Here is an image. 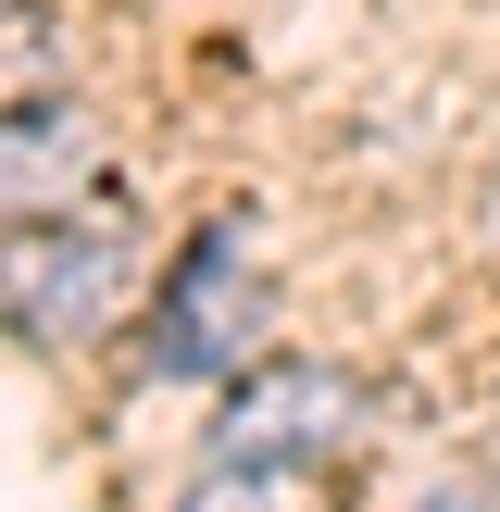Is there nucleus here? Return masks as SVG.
<instances>
[{
  "mask_svg": "<svg viewBox=\"0 0 500 512\" xmlns=\"http://www.w3.org/2000/svg\"><path fill=\"white\" fill-rule=\"evenodd\" d=\"M113 175H100V125L75 113V100H0V225H38V213H75V200H100Z\"/></svg>",
  "mask_w": 500,
  "mask_h": 512,
  "instance_id": "20e7f679",
  "label": "nucleus"
},
{
  "mask_svg": "<svg viewBox=\"0 0 500 512\" xmlns=\"http://www.w3.org/2000/svg\"><path fill=\"white\" fill-rule=\"evenodd\" d=\"M338 488H325V463H200V488L175 500V512H325Z\"/></svg>",
  "mask_w": 500,
  "mask_h": 512,
  "instance_id": "39448f33",
  "label": "nucleus"
},
{
  "mask_svg": "<svg viewBox=\"0 0 500 512\" xmlns=\"http://www.w3.org/2000/svg\"><path fill=\"white\" fill-rule=\"evenodd\" d=\"M363 438V388L338 363H238L213 413V450L225 463H338Z\"/></svg>",
  "mask_w": 500,
  "mask_h": 512,
  "instance_id": "7ed1b4c3",
  "label": "nucleus"
},
{
  "mask_svg": "<svg viewBox=\"0 0 500 512\" xmlns=\"http://www.w3.org/2000/svg\"><path fill=\"white\" fill-rule=\"evenodd\" d=\"M125 300H138V225H125L113 188L75 200V213L0 225V313H13V338H38V350H88Z\"/></svg>",
  "mask_w": 500,
  "mask_h": 512,
  "instance_id": "f257e3e1",
  "label": "nucleus"
},
{
  "mask_svg": "<svg viewBox=\"0 0 500 512\" xmlns=\"http://www.w3.org/2000/svg\"><path fill=\"white\" fill-rule=\"evenodd\" d=\"M250 325H263V263H250V225L213 213L163 263V288H150V375H175V388L238 375L250 363Z\"/></svg>",
  "mask_w": 500,
  "mask_h": 512,
  "instance_id": "f03ea898",
  "label": "nucleus"
}]
</instances>
